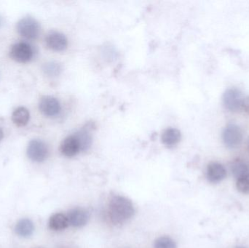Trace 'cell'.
Returning <instances> with one entry per match:
<instances>
[{"label":"cell","mask_w":249,"mask_h":248,"mask_svg":"<svg viewBox=\"0 0 249 248\" xmlns=\"http://www.w3.org/2000/svg\"><path fill=\"white\" fill-rule=\"evenodd\" d=\"M134 206L130 199L121 195L112 197L109 202L108 215L113 224L119 225L133 218Z\"/></svg>","instance_id":"1"},{"label":"cell","mask_w":249,"mask_h":248,"mask_svg":"<svg viewBox=\"0 0 249 248\" xmlns=\"http://www.w3.org/2000/svg\"><path fill=\"white\" fill-rule=\"evenodd\" d=\"M16 28L19 34L28 39H36L40 31V26L37 20L32 17L20 19L18 22Z\"/></svg>","instance_id":"2"},{"label":"cell","mask_w":249,"mask_h":248,"mask_svg":"<svg viewBox=\"0 0 249 248\" xmlns=\"http://www.w3.org/2000/svg\"><path fill=\"white\" fill-rule=\"evenodd\" d=\"M49 154L48 146L41 140H32L27 147V155L30 160L36 163H42Z\"/></svg>","instance_id":"3"},{"label":"cell","mask_w":249,"mask_h":248,"mask_svg":"<svg viewBox=\"0 0 249 248\" xmlns=\"http://www.w3.org/2000/svg\"><path fill=\"white\" fill-rule=\"evenodd\" d=\"M10 57L18 63H26L33 57L34 52L32 47L26 42H18L12 46Z\"/></svg>","instance_id":"4"},{"label":"cell","mask_w":249,"mask_h":248,"mask_svg":"<svg viewBox=\"0 0 249 248\" xmlns=\"http://www.w3.org/2000/svg\"><path fill=\"white\" fill-rule=\"evenodd\" d=\"M242 139V131L238 125L231 124L224 131L223 141L228 148H236L241 144Z\"/></svg>","instance_id":"5"},{"label":"cell","mask_w":249,"mask_h":248,"mask_svg":"<svg viewBox=\"0 0 249 248\" xmlns=\"http://www.w3.org/2000/svg\"><path fill=\"white\" fill-rule=\"evenodd\" d=\"M39 110L48 117L57 116L61 112V104L58 99L53 96H43L39 104Z\"/></svg>","instance_id":"6"},{"label":"cell","mask_w":249,"mask_h":248,"mask_svg":"<svg viewBox=\"0 0 249 248\" xmlns=\"http://www.w3.org/2000/svg\"><path fill=\"white\" fill-rule=\"evenodd\" d=\"M244 99L242 93L238 89H228L224 94V104L228 110L236 112L241 109Z\"/></svg>","instance_id":"7"},{"label":"cell","mask_w":249,"mask_h":248,"mask_svg":"<svg viewBox=\"0 0 249 248\" xmlns=\"http://www.w3.org/2000/svg\"><path fill=\"white\" fill-rule=\"evenodd\" d=\"M45 42L48 48L57 52L65 50L68 46V39L67 36L64 33L55 31H53L48 33Z\"/></svg>","instance_id":"8"},{"label":"cell","mask_w":249,"mask_h":248,"mask_svg":"<svg viewBox=\"0 0 249 248\" xmlns=\"http://www.w3.org/2000/svg\"><path fill=\"white\" fill-rule=\"evenodd\" d=\"M69 224L74 228H81L89 222V213L83 208H76L69 211L67 214Z\"/></svg>","instance_id":"9"},{"label":"cell","mask_w":249,"mask_h":248,"mask_svg":"<svg viewBox=\"0 0 249 248\" xmlns=\"http://www.w3.org/2000/svg\"><path fill=\"white\" fill-rule=\"evenodd\" d=\"M60 151L67 157H73L81 151L80 144L75 135L67 137L61 143Z\"/></svg>","instance_id":"10"},{"label":"cell","mask_w":249,"mask_h":248,"mask_svg":"<svg viewBox=\"0 0 249 248\" xmlns=\"http://www.w3.org/2000/svg\"><path fill=\"white\" fill-rule=\"evenodd\" d=\"M226 176V169L220 163H212L208 165L206 177L211 183H219L225 179Z\"/></svg>","instance_id":"11"},{"label":"cell","mask_w":249,"mask_h":248,"mask_svg":"<svg viewBox=\"0 0 249 248\" xmlns=\"http://www.w3.org/2000/svg\"><path fill=\"white\" fill-rule=\"evenodd\" d=\"M181 132L178 129L174 128H169L165 130L161 136L162 144L169 148L177 145L181 141Z\"/></svg>","instance_id":"12"},{"label":"cell","mask_w":249,"mask_h":248,"mask_svg":"<svg viewBox=\"0 0 249 248\" xmlns=\"http://www.w3.org/2000/svg\"><path fill=\"white\" fill-rule=\"evenodd\" d=\"M49 227L53 231H62L70 226L67 216L63 214H55L50 218Z\"/></svg>","instance_id":"13"},{"label":"cell","mask_w":249,"mask_h":248,"mask_svg":"<svg viewBox=\"0 0 249 248\" xmlns=\"http://www.w3.org/2000/svg\"><path fill=\"white\" fill-rule=\"evenodd\" d=\"M16 232L22 237H29L32 235L35 231L33 222L31 220L21 219L16 226Z\"/></svg>","instance_id":"14"},{"label":"cell","mask_w":249,"mask_h":248,"mask_svg":"<svg viewBox=\"0 0 249 248\" xmlns=\"http://www.w3.org/2000/svg\"><path fill=\"white\" fill-rule=\"evenodd\" d=\"M30 115L29 111L24 107H19L14 111L12 115V119L16 125L25 126L29 122Z\"/></svg>","instance_id":"15"},{"label":"cell","mask_w":249,"mask_h":248,"mask_svg":"<svg viewBox=\"0 0 249 248\" xmlns=\"http://www.w3.org/2000/svg\"><path fill=\"white\" fill-rule=\"evenodd\" d=\"M231 170L237 180L249 175V165L246 162L238 160L232 163Z\"/></svg>","instance_id":"16"},{"label":"cell","mask_w":249,"mask_h":248,"mask_svg":"<svg viewBox=\"0 0 249 248\" xmlns=\"http://www.w3.org/2000/svg\"><path fill=\"white\" fill-rule=\"evenodd\" d=\"M74 135L78 140L81 151H88L91 147L92 141H93L90 132L86 130H81V131L76 132Z\"/></svg>","instance_id":"17"},{"label":"cell","mask_w":249,"mask_h":248,"mask_svg":"<svg viewBox=\"0 0 249 248\" xmlns=\"http://www.w3.org/2000/svg\"><path fill=\"white\" fill-rule=\"evenodd\" d=\"M61 70H62V68H61V64L54 62V61L47 63L43 66L44 72L49 77H56V76L59 75Z\"/></svg>","instance_id":"18"},{"label":"cell","mask_w":249,"mask_h":248,"mask_svg":"<svg viewBox=\"0 0 249 248\" xmlns=\"http://www.w3.org/2000/svg\"><path fill=\"white\" fill-rule=\"evenodd\" d=\"M154 248H177V245L172 238L165 236L155 240Z\"/></svg>","instance_id":"19"},{"label":"cell","mask_w":249,"mask_h":248,"mask_svg":"<svg viewBox=\"0 0 249 248\" xmlns=\"http://www.w3.org/2000/svg\"><path fill=\"white\" fill-rule=\"evenodd\" d=\"M237 189L241 193L249 194V175L237 180Z\"/></svg>","instance_id":"20"},{"label":"cell","mask_w":249,"mask_h":248,"mask_svg":"<svg viewBox=\"0 0 249 248\" xmlns=\"http://www.w3.org/2000/svg\"><path fill=\"white\" fill-rule=\"evenodd\" d=\"M241 109H244L246 112L249 114V97L244 99Z\"/></svg>","instance_id":"21"},{"label":"cell","mask_w":249,"mask_h":248,"mask_svg":"<svg viewBox=\"0 0 249 248\" xmlns=\"http://www.w3.org/2000/svg\"><path fill=\"white\" fill-rule=\"evenodd\" d=\"M3 137H4V132H3L2 129L0 128V141L2 140Z\"/></svg>","instance_id":"22"},{"label":"cell","mask_w":249,"mask_h":248,"mask_svg":"<svg viewBox=\"0 0 249 248\" xmlns=\"http://www.w3.org/2000/svg\"><path fill=\"white\" fill-rule=\"evenodd\" d=\"M235 248H247L243 247V246H238V247H236Z\"/></svg>","instance_id":"23"},{"label":"cell","mask_w":249,"mask_h":248,"mask_svg":"<svg viewBox=\"0 0 249 248\" xmlns=\"http://www.w3.org/2000/svg\"><path fill=\"white\" fill-rule=\"evenodd\" d=\"M1 17H0V26H1Z\"/></svg>","instance_id":"24"}]
</instances>
